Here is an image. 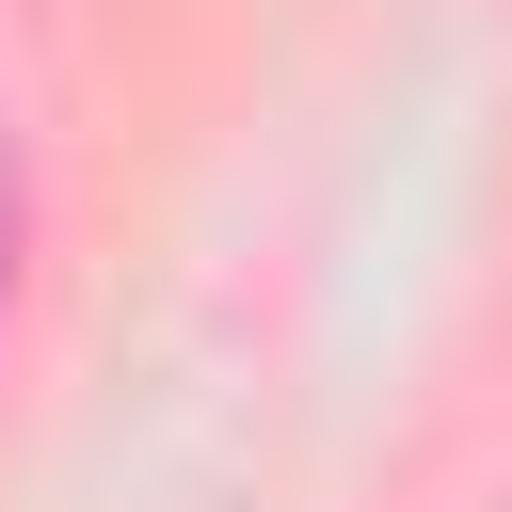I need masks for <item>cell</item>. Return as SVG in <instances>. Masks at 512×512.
Instances as JSON below:
<instances>
[{
	"label": "cell",
	"mask_w": 512,
	"mask_h": 512,
	"mask_svg": "<svg viewBox=\"0 0 512 512\" xmlns=\"http://www.w3.org/2000/svg\"><path fill=\"white\" fill-rule=\"evenodd\" d=\"M16 256H32V176H16V112H0V320H16Z\"/></svg>",
	"instance_id": "1"
}]
</instances>
